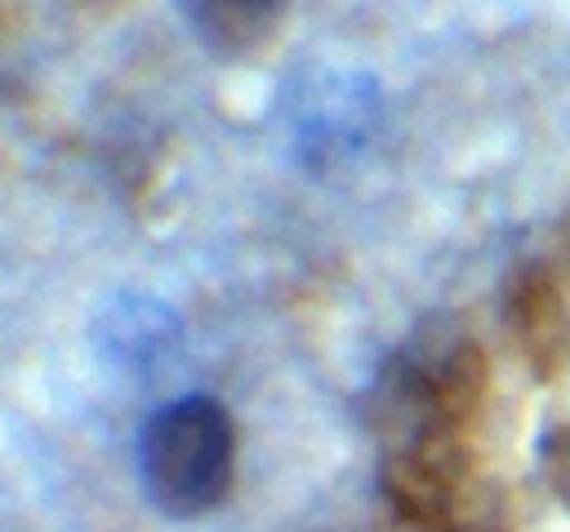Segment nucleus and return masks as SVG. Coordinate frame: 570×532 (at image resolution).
<instances>
[{"label":"nucleus","instance_id":"f03ea898","mask_svg":"<svg viewBox=\"0 0 570 532\" xmlns=\"http://www.w3.org/2000/svg\"><path fill=\"white\" fill-rule=\"evenodd\" d=\"M179 14L213 57L246 61L274 43L288 0H179Z\"/></svg>","mask_w":570,"mask_h":532},{"label":"nucleus","instance_id":"f257e3e1","mask_svg":"<svg viewBox=\"0 0 570 532\" xmlns=\"http://www.w3.org/2000/svg\"><path fill=\"white\" fill-rule=\"evenodd\" d=\"M137 472L170 519H198L227 500L236 476V428L213 396H175L137 434Z\"/></svg>","mask_w":570,"mask_h":532}]
</instances>
